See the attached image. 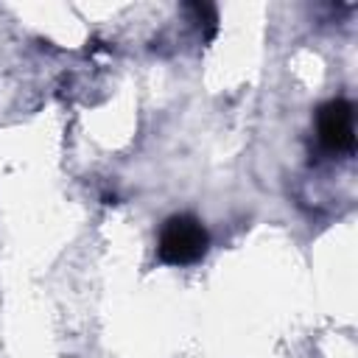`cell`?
Masks as SVG:
<instances>
[{
  "label": "cell",
  "mask_w": 358,
  "mask_h": 358,
  "mask_svg": "<svg viewBox=\"0 0 358 358\" xmlns=\"http://www.w3.org/2000/svg\"><path fill=\"white\" fill-rule=\"evenodd\" d=\"M207 246H210V238H207V229L201 227V221L182 213V215H171L162 224L157 255L168 266H190L204 257Z\"/></svg>",
  "instance_id": "6da1fadb"
},
{
  "label": "cell",
  "mask_w": 358,
  "mask_h": 358,
  "mask_svg": "<svg viewBox=\"0 0 358 358\" xmlns=\"http://www.w3.org/2000/svg\"><path fill=\"white\" fill-rule=\"evenodd\" d=\"M316 123H319V143L327 151L341 154V151L355 148V126H352V103L350 101H344V98L327 101L319 109Z\"/></svg>",
  "instance_id": "7a4b0ae2"
}]
</instances>
